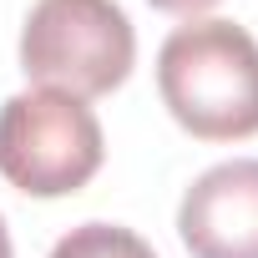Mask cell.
<instances>
[{"mask_svg": "<svg viewBox=\"0 0 258 258\" xmlns=\"http://www.w3.org/2000/svg\"><path fill=\"white\" fill-rule=\"evenodd\" d=\"M137 31L116 0H36L21 26V71L66 96H106L132 76Z\"/></svg>", "mask_w": 258, "mask_h": 258, "instance_id": "obj_2", "label": "cell"}, {"mask_svg": "<svg viewBox=\"0 0 258 258\" xmlns=\"http://www.w3.org/2000/svg\"><path fill=\"white\" fill-rule=\"evenodd\" d=\"M51 258H157L152 243L121 223H76L66 238H56Z\"/></svg>", "mask_w": 258, "mask_h": 258, "instance_id": "obj_5", "label": "cell"}, {"mask_svg": "<svg viewBox=\"0 0 258 258\" xmlns=\"http://www.w3.org/2000/svg\"><path fill=\"white\" fill-rule=\"evenodd\" d=\"M177 238L192 258H258V157L208 167L177 203Z\"/></svg>", "mask_w": 258, "mask_h": 258, "instance_id": "obj_4", "label": "cell"}, {"mask_svg": "<svg viewBox=\"0 0 258 258\" xmlns=\"http://www.w3.org/2000/svg\"><path fill=\"white\" fill-rule=\"evenodd\" d=\"M147 6H152V11H167V16H187V21H192V16H203L208 6H218V0H147Z\"/></svg>", "mask_w": 258, "mask_h": 258, "instance_id": "obj_6", "label": "cell"}, {"mask_svg": "<svg viewBox=\"0 0 258 258\" xmlns=\"http://www.w3.org/2000/svg\"><path fill=\"white\" fill-rule=\"evenodd\" d=\"M157 91L198 142H243L258 132V41L223 16H192L157 51Z\"/></svg>", "mask_w": 258, "mask_h": 258, "instance_id": "obj_1", "label": "cell"}, {"mask_svg": "<svg viewBox=\"0 0 258 258\" xmlns=\"http://www.w3.org/2000/svg\"><path fill=\"white\" fill-rule=\"evenodd\" d=\"M0 258H16V248H11V228H6V218H0Z\"/></svg>", "mask_w": 258, "mask_h": 258, "instance_id": "obj_7", "label": "cell"}, {"mask_svg": "<svg viewBox=\"0 0 258 258\" xmlns=\"http://www.w3.org/2000/svg\"><path fill=\"white\" fill-rule=\"evenodd\" d=\"M106 157L101 121L81 96L36 86L0 106V177L26 198L81 192Z\"/></svg>", "mask_w": 258, "mask_h": 258, "instance_id": "obj_3", "label": "cell"}]
</instances>
